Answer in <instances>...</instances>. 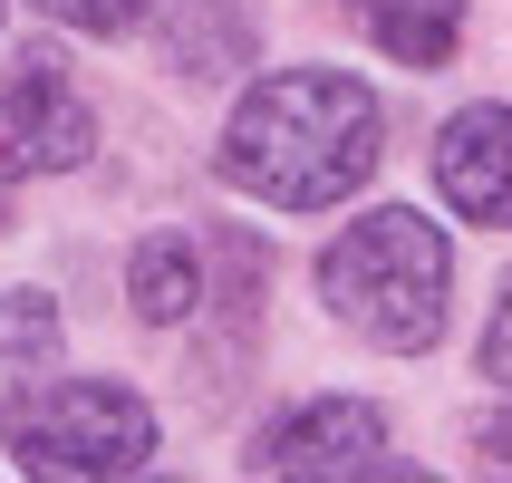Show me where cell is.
<instances>
[{
	"label": "cell",
	"instance_id": "obj_11",
	"mask_svg": "<svg viewBox=\"0 0 512 483\" xmlns=\"http://www.w3.org/2000/svg\"><path fill=\"white\" fill-rule=\"evenodd\" d=\"M29 10H39V20H58V29H87V39H126L155 0H29Z\"/></svg>",
	"mask_w": 512,
	"mask_h": 483
},
{
	"label": "cell",
	"instance_id": "obj_7",
	"mask_svg": "<svg viewBox=\"0 0 512 483\" xmlns=\"http://www.w3.org/2000/svg\"><path fill=\"white\" fill-rule=\"evenodd\" d=\"M126 300H136L145 329H174V319L203 310V252L184 232H145L136 252H126Z\"/></svg>",
	"mask_w": 512,
	"mask_h": 483
},
{
	"label": "cell",
	"instance_id": "obj_1",
	"mask_svg": "<svg viewBox=\"0 0 512 483\" xmlns=\"http://www.w3.org/2000/svg\"><path fill=\"white\" fill-rule=\"evenodd\" d=\"M377 97L348 68H281L223 126V184L271 213H329L377 174Z\"/></svg>",
	"mask_w": 512,
	"mask_h": 483
},
{
	"label": "cell",
	"instance_id": "obj_13",
	"mask_svg": "<svg viewBox=\"0 0 512 483\" xmlns=\"http://www.w3.org/2000/svg\"><path fill=\"white\" fill-rule=\"evenodd\" d=\"M474 464H484V474H512V406L474 426Z\"/></svg>",
	"mask_w": 512,
	"mask_h": 483
},
{
	"label": "cell",
	"instance_id": "obj_3",
	"mask_svg": "<svg viewBox=\"0 0 512 483\" xmlns=\"http://www.w3.org/2000/svg\"><path fill=\"white\" fill-rule=\"evenodd\" d=\"M0 455L20 474H145L155 464V406L116 377H49V387H20L0 397Z\"/></svg>",
	"mask_w": 512,
	"mask_h": 483
},
{
	"label": "cell",
	"instance_id": "obj_4",
	"mask_svg": "<svg viewBox=\"0 0 512 483\" xmlns=\"http://www.w3.org/2000/svg\"><path fill=\"white\" fill-rule=\"evenodd\" d=\"M97 155V107L58 49H20L0 78V174H68Z\"/></svg>",
	"mask_w": 512,
	"mask_h": 483
},
{
	"label": "cell",
	"instance_id": "obj_5",
	"mask_svg": "<svg viewBox=\"0 0 512 483\" xmlns=\"http://www.w3.org/2000/svg\"><path fill=\"white\" fill-rule=\"evenodd\" d=\"M252 474H387V416H377L368 397H300L290 416H271V426L252 435Z\"/></svg>",
	"mask_w": 512,
	"mask_h": 483
},
{
	"label": "cell",
	"instance_id": "obj_8",
	"mask_svg": "<svg viewBox=\"0 0 512 483\" xmlns=\"http://www.w3.org/2000/svg\"><path fill=\"white\" fill-rule=\"evenodd\" d=\"M348 20L368 29L397 68H445L464 39V0H348Z\"/></svg>",
	"mask_w": 512,
	"mask_h": 483
},
{
	"label": "cell",
	"instance_id": "obj_2",
	"mask_svg": "<svg viewBox=\"0 0 512 483\" xmlns=\"http://www.w3.org/2000/svg\"><path fill=\"white\" fill-rule=\"evenodd\" d=\"M319 300L339 329H358L387 358H416V348L445 339L455 319V242L416 213V203H377L319 252Z\"/></svg>",
	"mask_w": 512,
	"mask_h": 483
},
{
	"label": "cell",
	"instance_id": "obj_12",
	"mask_svg": "<svg viewBox=\"0 0 512 483\" xmlns=\"http://www.w3.org/2000/svg\"><path fill=\"white\" fill-rule=\"evenodd\" d=\"M474 368H484V377H503V387H512V281L493 290V319H484V339H474Z\"/></svg>",
	"mask_w": 512,
	"mask_h": 483
},
{
	"label": "cell",
	"instance_id": "obj_9",
	"mask_svg": "<svg viewBox=\"0 0 512 483\" xmlns=\"http://www.w3.org/2000/svg\"><path fill=\"white\" fill-rule=\"evenodd\" d=\"M165 58L184 68V78H223V68H242V58H252V20H242L232 0H184V20H174Z\"/></svg>",
	"mask_w": 512,
	"mask_h": 483
},
{
	"label": "cell",
	"instance_id": "obj_10",
	"mask_svg": "<svg viewBox=\"0 0 512 483\" xmlns=\"http://www.w3.org/2000/svg\"><path fill=\"white\" fill-rule=\"evenodd\" d=\"M58 348V300L49 290H0V358H49Z\"/></svg>",
	"mask_w": 512,
	"mask_h": 483
},
{
	"label": "cell",
	"instance_id": "obj_6",
	"mask_svg": "<svg viewBox=\"0 0 512 483\" xmlns=\"http://www.w3.org/2000/svg\"><path fill=\"white\" fill-rule=\"evenodd\" d=\"M435 194L455 203L464 223L512 232V107L474 97L435 126Z\"/></svg>",
	"mask_w": 512,
	"mask_h": 483
}]
</instances>
